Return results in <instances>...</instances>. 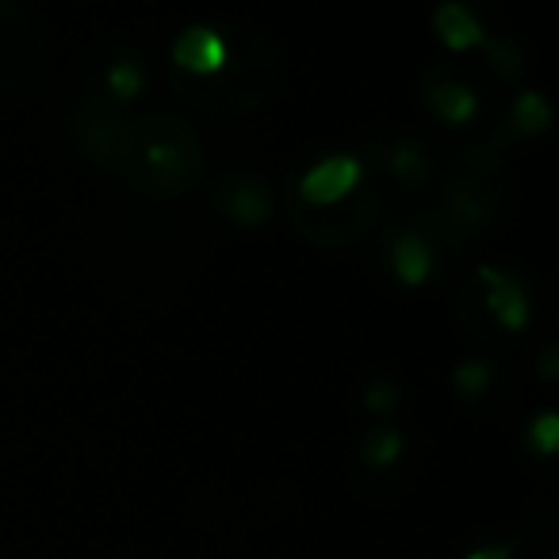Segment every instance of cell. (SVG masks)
<instances>
[{"label": "cell", "mask_w": 559, "mask_h": 559, "mask_svg": "<svg viewBox=\"0 0 559 559\" xmlns=\"http://www.w3.org/2000/svg\"><path fill=\"white\" fill-rule=\"evenodd\" d=\"M223 35L230 47L223 70L203 81L169 70V93L203 119H241L276 104L288 85V66L276 43L249 24H226Z\"/></svg>", "instance_id": "6da1fadb"}, {"label": "cell", "mask_w": 559, "mask_h": 559, "mask_svg": "<svg viewBox=\"0 0 559 559\" xmlns=\"http://www.w3.org/2000/svg\"><path fill=\"white\" fill-rule=\"evenodd\" d=\"M111 169L134 195L150 203H169L203 180V142L188 119L150 111V116L127 119Z\"/></svg>", "instance_id": "7a4b0ae2"}, {"label": "cell", "mask_w": 559, "mask_h": 559, "mask_svg": "<svg viewBox=\"0 0 559 559\" xmlns=\"http://www.w3.org/2000/svg\"><path fill=\"white\" fill-rule=\"evenodd\" d=\"M47 70V35L27 4L0 0V96H27Z\"/></svg>", "instance_id": "3957f363"}, {"label": "cell", "mask_w": 559, "mask_h": 559, "mask_svg": "<svg viewBox=\"0 0 559 559\" xmlns=\"http://www.w3.org/2000/svg\"><path fill=\"white\" fill-rule=\"evenodd\" d=\"M123 131H127L123 108L116 100H108L100 93V85H85L78 93V100L70 104V111H66V134L78 146V154L96 165H108V169L116 165Z\"/></svg>", "instance_id": "277c9868"}, {"label": "cell", "mask_w": 559, "mask_h": 559, "mask_svg": "<svg viewBox=\"0 0 559 559\" xmlns=\"http://www.w3.org/2000/svg\"><path fill=\"white\" fill-rule=\"evenodd\" d=\"M383 215V195L380 192H360L353 200L337 203V207H292V226L304 241L311 246H353L360 241Z\"/></svg>", "instance_id": "5b68a950"}, {"label": "cell", "mask_w": 559, "mask_h": 559, "mask_svg": "<svg viewBox=\"0 0 559 559\" xmlns=\"http://www.w3.org/2000/svg\"><path fill=\"white\" fill-rule=\"evenodd\" d=\"M368 180V165L360 154H330L322 162H314L311 169L299 177L296 185V200L299 207H337V203L353 200V195L365 188Z\"/></svg>", "instance_id": "8992f818"}, {"label": "cell", "mask_w": 559, "mask_h": 559, "mask_svg": "<svg viewBox=\"0 0 559 559\" xmlns=\"http://www.w3.org/2000/svg\"><path fill=\"white\" fill-rule=\"evenodd\" d=\"M211 203L218 215L230 218L241 230H261L276 215V192H272L269 177L261 173H226L211 188Z\"/></svg>", "instance_id": "52a82bcc"}, {"label": "cell", "mask_w": 559, "mask_h": 559, "mask_svg": "<svg viewBox=\"0 0 559 559\" xmlns=\"http://www.w3.org/2000/svg\"><path fill=\"white\" fill-rule=\"evenodd\" d=\"M475 288H479V304L487 311V319L506 334H521L533 319V304L528 292L513 272L495 269V264H479L475 269Z\"/></svg>", "instance_id": "ba28073f"}, {"label": "cell", "mask_w": 559, "mask_h": 559, "mask_svg": "<svg viewBox=\"0 0 559 559\" xmlns=\"http://www.w3.org/2000/svg\"><path fill=\"white\" fill-rule=\"evenodd\" d=\"M226 58H230V47H226L223 27L215 24H192L169 43V70L180 78H215Z\"/></svg>", "instance_id": "9c48e42d"}, {"label": "cell", "mask_w": 559, "mask_h": 559, "mask_svg": "<svg viewBox=\"0 0 559 559\" xmlns=\"http://www.w3.org/2000/svg\"><path fill=\"white\" fill-rule=\"evenodd\" d=\"M418 96L444 127H467L479 116V85L464 78H449L444 70H426V78L418 81Z\"/></svg>", "instance_id": "30bf717a"}, {"label": "cell", "mask_w": 559, "mask_h": 559, "mask_svg": "<svg viewBox=\"0 0 559 559\" xmlns=\"http://www.w3.org/2000/svg\"><path fill=\"white\" fill-rule=\"evenodd\" d=\"M433 35L449 55H472V50H479L487 43L490 32L464 0H441L433 9Z\"/></svg>", "instance_id": "8fae6325"}, {"label": "cell", "mask_w": 559, "mask_h": 559, "mask_svg": "<svg viewBox=\"0 0 559 559\" xmlns=\"http://www.w3.org/2000/svg\"><path fill=\"white\" fill-rule=\"evenodd\" d=\"M388 264L403 288H426L433 280V241L421 230H399L388 241Z\"/></svg>", "instance_id": "7c38bea8"}, {"label": "cell", "mask_w": 559, "mask_h": 559, "mask_svg": "<svg viewBox=\"0 0 559 559\" xmlns=\"http://www.w3.org/2000/svg\"><path fill=\"white\" fill-rule=\"evenodd\" d=\"M380 157H383V169H388V177L395 180L399 188H406V192H421V188H426L429 180H433V173H437L433 154H429L426 142H418V139L383 142Z\"/></svg>", "instance_id": "4fadbf2b"}, {"label": "cell", "mask_w": 559, "mask_h": 559, "mask_svg": "<svg viewBox=\"0 0 559 559\" xmlns=\"http://www.w3.org/2000/svg\"><path fill=\"white\" fill-rule=\"evenodd\" d=\"M100 93L108 100H116L119 108L131 100H139L146 93V70H142L139 58H111L100 70Z\"/></svg>", "instance_id": "5bb4252c"}, {"label": "cell", "mask_w": 559, "mask_h": 559, "mask_svg": "<svg viewBox=\"0 0 559 559\" xmlns=\"http://www.w3.org/2000/svg\"><path fill=\"white\" fill-rule=\"evenodd\" d=\"M406 456V433L399 426H372L360 441V464L383 472V467H395Z\"/></svg>", "instance_id": "9a60e30c"}, {"label": "cell", "mask_w": 559, "mask_h": 559, "mask_svg": "<svg viewBox=\"0 0 559 559\" xmlns=\"http://www.w3.org/2000/svg\"><path fill=\"white\" fill-rule=\"evenodd\" d=\"M548 127H551L548 96H544L540 88H521V93L513 96V104H510V131L533 139V134H544Z\"/></svg>", "instance_id": "2e32d148"}, {"label": "cell", "mask_w": 559, "mask_h": 559, "mask_svg": "<svg viewBox=\"0 0 559 559\" xmlns=\"http://www.w3.org/2000/svg\"><path fill=\"white\" fill-rule=\"evenodd\" d=\"M479 50L487 55V66L498 81H521L525 78L528 55L521 50L518 39H510V35H487V43H483Z\"/></svg>", "instance_id": "e0dca14e"}, {"label": "cell", "mask_w": 559, "mask_h": 559, "mask_svg": "<svg viewBox=\"0 0 559 559\" xmlns=\"http://www.w3.org/2000/svg\"><path fill=\"white\" fill-rule=\"evenodd\" d=\"M490 383H495V365L490 360H460L456 368H452V391H456L464 403H475V399H483L490 391Z\"/></svg>", "instance_id": "ac0fdd59"}, {"label": "cell", "mask_w": 559, "mask_h": 559, "mask_svg": "<svg viewBox=\"0 0 559 559\" xmlns=\"http://www.w3.org/2000/svg\"><path fill=\"white\" fill-rule=\"evenodd\" d=\"M456 319H460V326H464V334L475 337V342H490V334L498 330L495 322L487 319V311H483L475 280L460 288V296H456Z\"/></svg>", "instance_id": "d6986e66"}, {"label": "cell", "mask_w": 559, "mask_h": 559, "mask_svg": "<svg viewBox=\"0 0 559 559\" xmlns=\"http://www.w3.org/2000/svg\"><path fill=\"white\" fill-rule=\"evenodd\" d=\"M360 403H365V411L376 414V418H388V414H395L399 406H403V388H399L395 380H388V376H376V380H368L365 391H360Z\"/></svg>", "instance_id": "ffe728a7"}, {"label": "cell", "mask_w": 559, "mask_h": 559, "mask_svg": "<svg viewBox=\"0 0 559 559\" xmlns=\"http://www.w3.org/2000/svg\"><path fill=\"white\" fill-rule=\"evenodd\" d=\"M525 444L536 452V456H556L559 452V414L556 411H540L525 429Z\"/></svg>", "instance_id": "44dd1931"}, {"label": "cell", "mask_w": 559, "mask_h": 559, "mask_svg": "<svg viewBox=\"0 0 559 559\" xmlns=\"http://www.w3.org/2000/svg\"><path fill=\"white\" fill-rule=\"evenodd\" d=\"M540 380L544 383H556L559 380V349H556V345H544V353H540Z\"/></svg>", "instance_id": "7402d4cb"}, {"label": "cell", "mask_w": 559, "mask_h": 559, "mask_svg": "<svg viewBox=\"0 0 559 559\" xmlns=\"http://www.w3.org/2000/svg\"><path fill=\"white\" fill-rule=\"evenodd\" d=\"M464 559H513V548L510 544H479V548H472Z\"/></svg>", "instance_id": "603a6c76"}]
</instances>
